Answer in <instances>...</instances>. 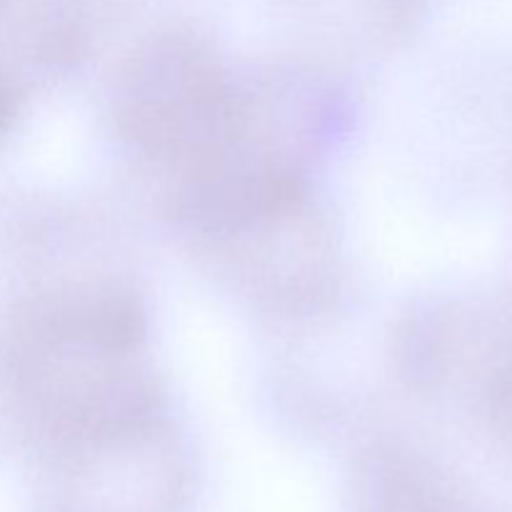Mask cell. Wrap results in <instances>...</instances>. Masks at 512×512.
<instances>
[{
    "label": "cell",
    "instance_id": "obj_2",
    "mask_svg": "<svg viewBox=\"0 0 512 512\" xmlns=\"http://www.w3.org/2000/svg\"><path fill=\"white\" fill-rule=\"evenodd\" d=\"M65 512H175L183 473L173 453L155 455L150 423L78 445Z\"/></svg>",
    "mask_w": 512,
    "mask_h": 512
},
{
    "label": "cell",
    "instance_id": "obj_3",
    "mask_svg": "<svg viewBox=\"0 0 512 512\" xmlns=\"http://www.w3.org/2000/svg\"><path fill=\"white\" fill-rule=\"evenodd\" d=\"M370 485L373 512H460L430 473L405 458L380 460Z\"/></svg>",
    "mask_w": 512,
    "mask_h": 512
},
{
    "label": "cell",
    "instance_id": "obj_4",
    "mask_svg": "<svg viewBox=\"0 0 512 512\" xmlns=\"http://www.w3.org/2000/svg\"><path fill=\"white\" fill-rule=\"evenodd\" d=\"M15 110V100H13V90L8 88L3 78H0V130L8 128L10 118H13Z\"/></svg>",
    "mask_w": 512,
    "mask_h": 512
},
{
    "label": "cell",
    "instance_id": "obj_1",
    "mask_svg": "<svg viewBox=\"0 0 512 512\" xmlns=\"http://www.w3.org/2000/svg\"><path fill=\"white\" fill-rule=\"evenodd\" d=\"M120 115L138 145L195 170L228 150L238 120L208 53L175 35L135 55L125 73Z\"/></svg>",
    "mask_w": 512,
    "mask_h": 512
}]
</instances>
